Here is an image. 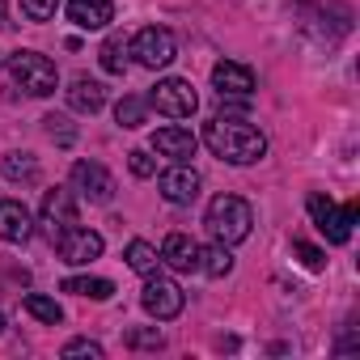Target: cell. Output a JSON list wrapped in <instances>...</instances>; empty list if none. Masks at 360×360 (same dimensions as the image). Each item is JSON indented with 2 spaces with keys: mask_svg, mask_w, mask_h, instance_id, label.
Wrapping results in <instances>:
<instances>
[{
  "mask_svg": "<svg viewBox=\"0 0 360 360\" xmlns=\"http://www.w3.org/2000/svg\"><path fill=\"white\" fill-rule=\"evenodd\" d=\"M26 314H34L39 322H47V326H60L64 322V309H60V301H51V297H43V292H26Z\"/></svg>",
  "mask_w": 360,
  "mask_h": 360,
  "instance_id": "7402d4cb",
  "label": "cell"
},
{
  "mask_svg": "<svg viewBox=\"0 0 360 360\" xmlns=\"http://www.w3.org/2000/svg\"><path fill=\"white\" fill-rule=\"evenodd\" d=\"M161 263L169 267V271H200V242L195 238H187V233H169L165 242H161Z\"/></svg>",
  "mask_w": 360,
  "mask_h": 360,
  "instance_id": "4fadbf2b",
  "label": "cell"
},
{
  "mask_svg": "<svg viewBox=\"0 0 360 360\" xmlns=\"http://www.w3.org/2000/svg\"><path fill=\"white\" fill-rule=\"evenodd\" d=\"M127 56H136L140 68L157 72V68H169V64H174L178 43H174V34H169L165 26H144V30L127 43Z\"/></svg>",
  "mask_w": 360,
  "mask_h": 360,
  "instance_id": "5b68a950",
  "label": "cell"
},
{
  "mask_svg": "<svg viewBox=\"0 0 360 360\" xmlns=\"http://www.w3.org/2000/svg\"><path fill=\"white\" fill-rule=\"evenodd\" d=\"M72 191L89 204H110L115 200V178L102 161H77L72 165Z\"/></svg>",
  "mask_w": 360,
  "mask_h": 360,
  "instance_id": "9c48e42d",
  "label": "cell"
},
{
  "mask_svg": "<svg viewBox=\"0 0 360 360\" xmlns=\"http://www.w3.org/2000/svg\"><path fill=\"white\" fill-rule=\"evenodd\" d=\"M5 178H13V183H34V178H39L34 153H9L5 157Z\"/></svg>",
  "mask_w": 360,
  "mask_h": 360,
  "instance_id": "cb8c5ba5",
  "label": "cell"
},
{
  "mask_svg": "<svg viewBox=\"0 0 360 360\" xmlns=\"http://www.w3.org/2000/svg\"><path fill=\"white\" fill-rule=\"evenodd\" d=\"M68 106H72L77 115H98V110L106 106V89H102L98 81H89V77H77V81L68 85Z\"/></svg>",
  "mask_w": 360,
  "mask_h": 360,
  "instance_id": "e0dca14e",
  "label": "cell"
},
{
  "mask_svg": "<svg viewBox=\"0 0 360 360\" xmlns=\"http://www.w3.org/2000/svg\"><path fill=\"white\" fill-rule=\"evenodd\" d=\"M0 68H5V56H0Z\"/></svg>",
  "mask_w": 360,
  "mask_h": 360,
  "instance_id": "d6a6232c",
  "label": "cell"
},
{
  "mask_svg": "<svg viewBox=\"0 0 360 360\" xmlns=\"http://www.w3.org/2000/svg\"><path fill=\"white\" fill-rule=\"evenodd\" d=\"M56 9H60V0H22V13L30 22H51Z\"/></svg>",
  "mask_w": 360,
  "mask_h": 360,
  "instance_id": "484cf974",
  "label": "cell"
},
{
  "mask_svg": "<svg viewBox=\"0 0 360 360\" xmlns=\"http://www.w3.org/2000/svg\"><path fill=\"white\" fill-rule=\"evenodd\" d=\"M204 225H208V233H212L217 242H225V246H238V242H246V238H250L255 212H250V204H246L242 195H217V200L208 204V217H204Z\"/></svg>",
  "mask_w": 360,
  "mask_h": 360,
  "instance_id": "7a4b0ae2",
  "label": "cell"
},
{
  "mask_svg": "<svg viewBox=\"0 0 360 360\" xmlns=\"http://www.w3.org/2000/svg\"><path fill=\"white\" fill-rule=\"evenodd\" d=\"M204 144L229 165H255L267 157V136L238 115H217L204 123Z\"/></svg>",
  "mask_w": 360,
  "mask_h": 360,
  "instance_id": "6da1fadb",
  "label": "cell"
},
{
  "mask_svg": "<svg viewBox=\"0 0 360 360\" xmlns=\"http://www.w3.org/2000/svg\"><path fill=\"white\" fill-rule=\"evenodd\" d=\"M140 301H144V309L157 318V322H169V318H178L183 314V288H178L174 280H165V276H144V292H140Z\"/></svg>",
  "mask_w": 360,
  "mask_h": 360,
  "instance_id": "52a82bcc",
  "label": "cell"
},
{
  "mask_svg": "<svg viewBox=\"0 0 360 360\" xmlns=\"http://www.w3.org/2000/svg\"><path fill=\"white\" fill-rule=\"evenodd\" d=\"M157 187H161V200L174 204V208H187L200 200V174L191 169V161H174L161 178H157Z\"/></svg>",
  "mask_w": 360,
  "mask_h": 360,
  "instance_id": "30bf717a",
  "label": "cell"
},
{
  "mask_svg": "<svg viewBox=\"0 0 360 360\" xmlns=\"http://www.w3.org/2000/svg\"><path fill=\"white\" fill-rule=\"evenodd\" d=\"M148 106H157V115H165V119H191L195 106H200V98H195L191 81L169 77V81H157V85H153Z\"/></svg>",
  "mask_w": 360,
  "mask_h": 360,
  "instance_id": "8992f818",
  "label": "cell"
},
{
  "mask_svg": "<svg viewBox=\"0 0 360 360\" xmlns=\"http://www.w3.org/2000/svg\"><path fill=\"white\" fill-rule=\"evenodd\" d=\"M64 356H94V360H102V343H94V339H72V343H64Z\"/></svg>",
  "mask_w": 360,
  "mask_h": 360,
  "instance_id": "f546056e",
  "label": "cell"
},
{
  "mask_svg": "<svg viewBox=\"0 0 360 360\" xmlns=\"http://www.w3.org/2000/svg\"><path fill=\"white\" fill-rule=\"evenodd\" d=\"M292 250H297V259H301L309 271H322V267H326V255H322L318 246H309V242H292Z\"/></svg>",
  "mask_w": 360,
  "mask_h": 360,
  "instance_id": "83f0119b",
  "label": "cell"
},
{
  "mask_svg": "<svg viewBox=\"0 0 360 360\" xmlns=\"http://www.w3.org/2000/svg\"><path fill=\"white\" fill-rule=\"evenodd\" d=\"M39 225L47 229V238H56L60 229L77 225V195H72V191H64V187L47 191V195H43V212H39Z\"/></svg>",
  "mask_w": 360,
  "mask_h": 360,
  "instance_id": "8fae6325",
  "label": "cell"
},
{
  "mask_svg": "<svg viewBox=\"0 0 360 360\" xmlns=\"http://www.w3.org/2000/svg\"><path fill=\"white\" fill-rule=\"evenodd\" d=\"M5 64H9L13 81H18L30 98H51V94L60 89V72H56V64H51L47 56H39V51H13Z\"/></svg>",
  "mask_w": 360,
  "mask_h": 360,
  "instance_id": "3957f363",
  "label": "cell"
},
{
  "mask_svg": "<svg viewBox=\"0 0 360 360\" xmlns=\"http://www.w3.org/2000/svg\"><path fill=\"white\" fill-rule=\"evenodd\" d=\"M115 119H119V127H144V123H148V98L123 94L119 106H115Z\"/></svg>",
  "mask_w": 360,
  "mask_h": 360,
  "instance_id": "ffe728a7",
  "label": "cell"
},
{
  "mask_svg": "<svg viewBox=\"0 0 360 360\" xmlns=\"http://www.w3.org/2000/svg\"><path fill=\"white\" fill-rule=\"evenodd\" d=\"M43 127H47V136H51L56 144H72V140H77V127L68 123V115H47Z\"/></svg>",
  "mask_w": 360,
  "mask_h": 360,
  "instance_id": "d4e9b609",
  "label": "cell"
},
{
  "mask_svg": "<svg viewBox=\"0 0 360 360\" xmlns=\"http://www.w3.org/2000/svg\"><path fill=\"white\" fill-rule=\"evenodd\" d=\"M127 165H131L136 178H153V174H157V161H153L144 148H131V153H127Z\"/></svg>",
  "mask_w": 360,
  "mask_h": 360,
  "instance_id": "4316f807",
  "label": "cell"
},
{
  "mask_svg": "<svg viewBox=\"0 0 360 360\" xmlns=\"http://www.w3.org/2000/svg\"><path fill=\"white\" fill-rule=\"evenodd\" d=\"M200 271H204V276H212V280L229 276V271H233V255H229V246H225V242L200 246Z\"/></svg>",
  "mask_w": 360,
  "mask_h": 360,
  "instance_id": "d6986e66",
  "label": "cell"
},
{
  "mask_svg": "<svg viewBox=\"0 0 360 360\" xmlns=\"http://www.w3.org/2000/svg\"><path fill=\"white\" fill-rule=\"evenodd\" d=\"M68 22L77 30H106L115 22L110 0H68Z\"/></svg>",
  "mask_w": 360,
  "mask_h": 360,
  "instance_id": "9a60e30c",
  "label": "cell"
},
{
  "mask_svg": "<svg viewBox=\"0 0 360 360\" xmlns=\"http://www.w3.org/2000/svg\"><path fill=\"white\" fill-rule=\"evenodd\" d=\"M30 233H34V217L26 212V204L0 200V238L13 242V246H22V242H30Z\"/></svg>",
  "mask_w": 360,
  "mask_h": 360,
  "instance_id": "2e32d148",
  "label": "cell"
},
{
  "mask_svg": "<svg viewBox=\"0 0 360 360\" xmlns=\"http://www.w3.org/2000/svg\"><path fill=\"white\" fill-rule=\"evenodd\" d=\"M9 26V9H5V0H0V30Z\"/></svg>",
  "mask_w": 360,
  "mask_h": 360,
  "instance_id": "4dcf8cb0",
  "label": "cell"
},
{
  "mask_svg": "<svg viewBox=\"0 0 360 360\" xmlns=\"http://www.w3.org/2000/svg\"><path fill=\"white\" fill-rule=\"evenodd\" d=\"M56 250H60V259L64 263H72V267H85V263H94V259H102V233H94V229H81V225H68V229H60L56 238Z\"/></svg>",
  "mask_w": 360,
  "mask_h": 360,
  "instance_id": "ba28073f",
  "label": "cell"
},
{
  "mask_svg": "<svg viewBox=\"0 0 360 360\" xmlns=\"http://www.w3.org/2000/svg\"><path fill=\"white\" fill-rule=\"evenodd\" d=\"M127 267L136 271V276H153L157 271V263H161V255H157V246H148L144 238H136V242H127Z\"/></svg>",
  "mask_w": 360,
  "mask_h": 360,
  "instance_id": "44dd1931",
  "label": "cell"
},
{
  "mask_svg": "<svg viewBox=\"0 0 360 360\" xmlns=\"http://www.w3.org/2000/svg\"><path fill=\"white\" fill-rule=\"evenodd\" d=\"M0 330H5V314H0Z\"/></svg>",
  "mask_w": 360,
  "mask_h": 360,
  "instance_id": "1f68e13d",
  "label": "cell"
},
{
  "mask_svg": "<svg viewBox=\"0 0 360 360\" xmlns=\"http://www.w3.org/2000/svg\"><path fill=\"white\" fill-rule=\"evenodd\" d=\"M153 148L161 157H169V161H191L195 148H200V140H195L191 127H157L153 131Z\"/></svg>",
  "mask_w": 360,
  "mask_h": 360,
  "instance_id": "5bb4252c",
  "label": "cell"
},
{
  "mask_svg": "<svg viewBox=\"0 0 360 360\" xmlns=\"http://www.w3.org/2000/svg\"><path fill=\"white\" fill-rule=\"evenodd\" d=\"M309 217H314V225L326 233V242H335V246H343L347 238H352V225H356V217H360V204L352 200V204H343V208H335V200L330 195H309Z\"/></svg>",
  "mask_w": 360,
  "mask_h": 360,
  "instance_id": "277c9868",
  "label": "cell"
},
{
  "mask_svg": "<svg viewBox=\"0 0 360 360\" xmlns=\"http://www.w3.org/2000/svg\"><path fill=\"white\" fill-rule=\"evenodd\" d=\"M64 292L89 297V301H110V297H115V284L102 280V276H68V280H64Z\"/></svg>",
  "mask_w": 360,
  "mask_h": 360,
  "instance_id": "ac0fdd59",
  "label": "cell"
},
{
  "mask_svg": "<svg viewBox=\"0 0 360 360\" xmlns=\"http://www.w3.org/2000/svg\"><path fill=\"white\" fill-rule=\"evenodd\" d=\"M98 60H102V68H106V72H115V77H119V72L127 68V39H123V34H110V39L102 43V51H98Z\"/></svg>",
  "mask_w": 360,
  "mask_h": 360,
  "instance_id": "603a6c76",
  "label": "cell"
},
{
  "mask_svg": "<svg viewBox=\"0 0 360 360\" xmlns=\"http://www.w3.org/2000/svg\"><path fill=\"white\" fill-rule=\"evenodd\" d=\"M127 343H131V347H161L165 335H161L157 326H153V330H127Z\"/></svg>",
  "mask_w": 360,
  "mask_h": 360,
  "instance_id": "f1b7e54d",
  "label": "cell"
},
{
  "mask_svg": "<svg viewBox=\"0 0 360 360\" xmlns=\"http://www.w3.org/2000/svg\"><path fill=\"white\" fill-rule=\"evenodd\" d=\"M212 85H217L221 98H250L255 94V72L238 60H221L212 68Z\"/></svg>",
  "mask_w": 360,
  "mask_h": 360,
  "instance_id": "7c38bea8",
  "label": "cell"
}]
</instances>
